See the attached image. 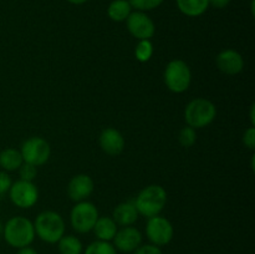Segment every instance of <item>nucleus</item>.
Masks as SVG:
<instances>
[{
  "mask_svg": "<svg viewBox=\"0 0 255 254\" xmlns=\"http://www.w3.org/2000/svg\"><path fill=\"white\" fill-rule=\"evenodd\" d=\"M2 237L11 248L20 249L31 246L36 236L34 224L29 218L15 216L11 217L2 227Z\"/></svg>",
  "mask_w": 255,
  "mask_h": 254,
  "instance_id": "obj_1",
  "label": "nucleus"
},
{
  "mask_svg": "<svg viewBox=\"0 0 255 254\" xmlns=\"http://www.w3.org/2000/svg\"><path fill=\"white\" fill-rule=\"evenodd\" d=\"M35 236L47 244H56L65 236L66 226L61 214L54 211H44L39 213L32 222Z\"/></svg>",
  "mask_w": 255,
  "mask_h": 254,
  "instance_id": "obj_2",
  "label": "nucleus"
},
{
  "mask_svg": "<svg viewBox=\"0 0 255 254\" xmlns=\"http://www.w3.org/2000/svg\"><path fill=\"white\" fill-rule=\"evenodd\" d=\"M139 216L144 218L159 216L167 204V192L159 184H149L139 191L133 199Z\"/></svg>",
  "mask_w": 255,
  "mask_h": 254,
  "instance_id": "obj_3",
  "label": "nucleus"
},
{
  "mask_svg": "<svg viewBox=\"0 0 255 254\" xmlns=\"http://www.w3.org/2000/svg\"><path fill=\"white\" fill-rule=\"evenodd\" d=\"M217 117V107L211 100L198 97L189 102L184 109L187 126L194 129L209 126Z\"/></svg>",
  "mask_w": 255,
  "mask_h": 254,
  "instance_id": "obj_4",
  "label": "nucleus"
},
{
  "mask_svg": "<svg viewBox=\"0 0 255 254\" xmlns=\"http://www.w3.org/2000/svg\"><path fill=\"white\" fill-rule=\"evenodd\" d=\"M166 87L173 94H183L192 84V71L186 61L174 59L167 64L163 72Z\"/></svg>",
  "mask_w": 255,
  "mask_h": 254,
  "instance_id": "obj_5",
  "label": "nucleus"
},
{
  "mask_svg": "<svg viewBox=\"0 0 255 254\" xmlns=\"http://www.w3.org/2000/svg\"><path fill=\"white\" fill-rule=\"evenodd\" d=\"M99 217V209L92 202H77L70 212V223L76 233L86 234L94 229Z\"/></svg>",
  "mask_w": 255,
  "mask_h": 254,
  "instance_id": "obj_6",
  "label": "nucleus"
},
{
  "mask_svg": "<svg viewBox=\"0 0 255 254\" xmlns=\"http://www.w3.org/2000/svg\"><path fill=\"white\" fill-rule=\"evenodd\" d=\"M20 152L24 162L35 167H40L49 161L51 156V147L45 138L34 136L22 142Z\"/></svg>",
  "mask_w": 255,
  "mask_h": 254,
  "instance_id": "obj_7",
  "label": "nucleus"
},
{
  "mask_svg": "<svg viewBox=\"0 0 255 254\" xmlns=\"http://www.w3.org/2000/svg\"><path fill=\"white\" fill-rule=\"evenodd\" d=\"M173 224L162 216H154L147 219L146 237L149 243L157 247H164L173 239Z\"/></svg>",
  "mask_w": 255,
  "mask_h": 254,
  "instance_id": "obj_8",
  "label": "nucleus"
},
{
  "mask_svg": "<svg viewBox=\"0 0 255 254\" xmlns=\"http://www.w3.org/2000/svg\"><path fill=\"white\" fill-rule=\"evenodd\" d=\"M7 193L11 203L21 209L31 208L39 201V189L34 182L19 179L11 183Z\"/></svg>",
  "mask_w": 255,
  "mask_h": 254,
  "instance_id": "obj_9",
  "label": "nucleus"
},
{
  "mask_svg": "<svg viewBox=\"0 0 255 254\" xmlns=\"http://www.w3.org/2000/svg\"><path fill=\"white\" fill-rule=\"evenodd\" d=\"M126 26L129 34L137 40H151L156 32L153 20L143 11H132L126 20Z\"/></svg>",
  "mask_w": 255,
  "mask_h": 254,
  "instance_id": "obj_10",
  "label": "nucleus"
},
{
  "mask_svg": "<svg viewBox=\"0 0 255 254\" xmlns=\"http://www.w3.org/2000/svg\"><path fill=\"white\" fill-rule=\"evenodd\" d=\"M143 241V236L139 232V229H137L136 227L128 226V227H121V228L117 231L116 236L112 239L114 242V247L116 248L117 252H121V253L129 254L133 253L137 248L142 244Z\"/></svg>",
  "mask_w": 255,
  "mask_h": 254,
  "instance_id": "obj_11",
  "label": "nucleus"
},
{
  "mask_svg": "<svg viewBox=\"0 0 255 254\" xmlns=\"http://www.w3.org/2000/svg\"><path fill=\"white\" fill-rule=\"evenodd\" d=\"M95 191V182L89 174L80 173L72 177L67 184V196L72 202L87 201Z\"/></svg>",
  "mask_w": 255,
  "mask_h": 254,
  "instance_id": "obj_12",
  "label": "nucleus"
},
{
  "mask_svg": "<svg viewBox=\"0 0 255 254\" xmlns=\"http://www.w3.org/2000/svg\"><path fill=\"white\" fill-rule=\"evenodd\" d=\"M217 67L226 75H238L244 69V59L238 51L233 49L222 50L216 57Z\"/></svg>",
  "mask_w": 255,
  "mask_h": 254,
  "instance_id": "obj_13",
  "label": "nucleus"
},
{
  "mask_svg": "<svg viewBox=\"0 0 255 254\" xmlns=\"http://www.w3.org/2000/svg\"><path fill=\"white\" fill-rule=\"evenodd\" d=\"M99 143L102 151L109 156H119L125 149V137L119 129L114 127H106L101 131Z\"/></svg>",
  "mask_w": 255,
  "mask_h": 254,
  "instance_id": "obj_14",
  "label": "nucleus"
},
{
  "mask_svg": "<svg viewBox=\"0 0 255 254\" xmlns=\"http://www.w3.org/2000/svg\"><path fill=\"white\" fill-rule=\"evenodd\" d=\"M139 214L137 212L133 201H126L117 204L112 212V218L120 227L133 226L138 219Z\"/></svg>",
  "mask_w": 255,
  "mask_h": 254,
  "instance_id": "obj_15",
  "label": "nucleus"
},
{
  "mask_svg": "<svg viewBox=\"0 0 255 254\" xmlns=\"http://www.w3.org/2000/svg\"><path fill=\"white\" fill-rule=\"evenodd\" d=\"M117 231H119V226L114 221V218L106 216H100L96 223H95L94 229H92L97 241L104 242H112V239L116 236Z\"/></svg>",
  "mask_w": 255,
  "mask_h": 254,
  "instance_id": "obj_16",
  "label": "nucleus"
},
{
  "mask_svg": "<svg viewBox=\"0 0 255 254\" xmlns=\"http://www.w3.org/2000/svg\"><path fill=\"white\" fill-rule=\"evenodd\" d=\"M177 7L183 15L189 17H198L208 10V0H176Z\"/></svg>",
  "mask_w": 255,
  "mask_h": 254,
  "instance_id": "obj_17",
  "label": "nucleus"
},
{
  "mask_svg": "<svg viewBox=\"0 0 255 254\" xmlns=\"http://www.w3.org/2000/svg\"><path fill=\"white\" fill-rule=\"evenodd\" d=\"M22 163H24V159H22L20 149L9 147L0 152V167L2 171L14 172L19 169Z\"/></svg>",
  "mask_w": 255,
  "mask_h": 254,
  "instance_id": "obj_18",
  "label": "nucleus"
},
{
  "mask_svg": "<svg viewBox=\"0 0 255 254\" xmlns=\"http://www.w3.org/2000/svg\"><path fill=\"white\" fill-rule=\"evenodd\" d=\"M132 12V6L128 0H112L107 7V15L115 22L126 21Z\"/></svg>",
  "mask_w": 255,
  "mask_h": 254,
  "instance_id": "obj_19",
  "label": "nucleus"
},
{
  "mask_svg": "<svg viewBox=\"0 0 255 254\" xmlns=\"http://www.w3.org/2000/svg\"><path fill=\"white\" fill-rule=\"evenodd\" d=\"M57 249L60 254H82L84 244L76 236L67 234L57 242Z\"/></svg>",
  "mask_w": 255,
  "mask_h": 254,
  "instance_id": "obj_20",
  "label": "nucleus"
},
{
  "mask_svg": "<svg viewBox=\"0 0 255 254\" xmlns=\"http://www.w3.org/2000/svg\"><path fill=\"white\" fill-rule=\"evenodd\" d=\"M154 52L153 44L151 40H138L134 47V57L139 62H148L152 59Z\"/></svg>",
  "mask_w": 255,
  "mask_h": 254,
  "instance_id": "obj_21",
  "label": "nucleus"
},
{
  "mask_svg": "<svg viewBox=\"0 0 255 254\" xmlns=\"http://www.w3.org/2000/svg\"><path fill=\"white\" fill-rule=\"evenodd\" d=\"M82 254H117V251L111 242L95 241L84 249Z\"/></svg>",
  "mask_w": 255,
  "mask_h": 254,
  "instance_id": "obj_22",
  "label": "nucleus"
},
{
  "mask_svg": "<svg viewBox=\"0 0 255 254\" xmlns=\"http://www.w3.org/2000/svg\"><path fill=\"white\" fill-rule=\"evenodd\" d=\"M197 141V129L192 128V127L186 126L179 131L178 133V142L182 147H189L193 146Z\"/></svg>",
  "mask_w": 255,
  "mask_h": 254,
  "instance_id": "obj_23",
  "label": "nucleus"
},
{
  "mask_svg": "<svg viewBox=\"0 0 255 254\" xmlns=\"http://www.w3.org/2000/svg\"><path fill=\"white\" fill-rule=\"evenodd\" d=\"M163 1L164 0H128L132 9L137 10V11H143V12L157 9L158 6H161Z\"/></svg>",
  "mask_w": 255,
  "mask_h": 254,
  "instance_id": "obj_24",
  "label": "nucleus"
},
{
  "mask_svg": "<svg viewBox=\"0 0 255 254\" xmlns=\"http://www.w3.org/2000/svg\"><path fill=\"white\" fill-rule=\"evenodd\" d=\"M19 176L20 179H22V181L34 182V179L37 176V167L24 162L19 168Z\"/></svg>",
  "mask_w": 255,
  "mask_h": 254,
  "instance_id": "obj_25",
  "label": "nucleus"
},
{
  "mask_svg": "<svg viewBox=\"0 0 255 254\" xmlns=\"http://www.w3.org/2000/svg\"><path fill=\"white\" fill-rule=\"evenodd\" d=\"M243 144L251 151L255 149V127L251 126L246 129L243 134Z\"/></svg>",
  "mask_w": 255,
  "mask_h": 254,
  "instance_id": "obj_26",
  "label": "nucleus"
},
{
  "mask_svg": "<svg viewBox=\"0 0 255 254\" xmlns=\"http://www.w3.org/2000/svg\"><path fill=\"white\" fill-rule=\"evenodd\" d=\"M132 254H163L161 247H157L154 244H141Z\"/></svg>",
  "mask_w": 255,
  "mask_h": 254,
  "instance_id": "obj_27",
  "label": "nucleus"
},
{
  "mask_svg": "<svg viewBox=\"0 0 255 254\" xmlns=\"http://www.w3.org/2000/svg\"><path fill=\"white\" fill-rule=\"evenodd\" d=\"M11 183V178H10V176L7 174V172L0 171V196H2V194L9 192Z\"/></svg>",
  "mask_w": 255,
  "mask_h": 254,
  "instance_id": "obj_28",
  "label": "nucleus"
},
{
  "mask_svg": "<svg viewBox=\"0 0 255 254\" xmlns=\"http://www.w3.org/2000/svg\"><path fill=\"white\" fill-rule=\"evenodd\" d=\"M209 6H213L216 9H224L231 4V0H208Z\"/></svg>",
  "mask_w": 255,
  "mask_h": 254,
  "instance_id": "obj_29",
  "label": "nucleus"
},
{
  "mask_svg": "<svg viewBox=\"0 0 255 254\" xmlns=\"http://www.w3.org/2000/svg\"><path fill=\"white\" fill-rule=\"evenodd\" d=\"M15 254H39L35 248H32L31 246L29 247H24V248L17 249V252Z\"/></svg>",
  "mask_w": 255,
  "mask_h": 254,
  "instance_id": "obj_30",
  "label": "nucleus"
},
{
  "mask_svg": "<svg viewBox=\"0 0 255 254\" xmlns=\"http://www.w3.org/2000/svg\"><path fill=\"white\" fill-rule=\"evenodd\" d=\"M66 1H69L70 4L72 5H82V4H86V2L90 1V0H66Z\"/></svg>",
  "mask_w": 255,
  "mask_h": 254,
  "instance_id": "obj_31",
  "label": "nucleus"
},
{
  "mask_svg": "<svg viewBox=\"0 0 255 254\" xmlns=\"http://www.w3.org/2000/svg\"><path fill=\"white\" fill-rule=\"evenodd\" d=\"M255 105L253 104L252 105V107H251V122H252V126H254L255 125Z\"/></svg>",
  "mask_w": 255,
  "mask_h": 254,
  "instance_id": "obj_32",
  "label": "nucleus"
}]
</instances>
